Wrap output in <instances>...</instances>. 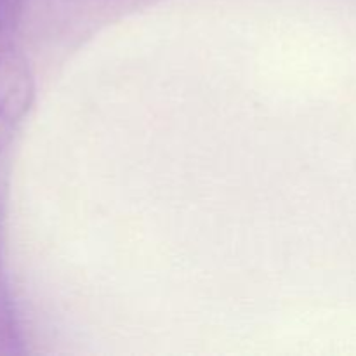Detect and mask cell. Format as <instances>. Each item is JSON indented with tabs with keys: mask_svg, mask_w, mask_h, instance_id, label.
<instances>
[{
	"mask_svg": "<svg viewBox=\"0 0 356 356\" xmlns=\"http://www.w3.org/2000/svg\"><path fill=\"white\" fill-rule=\"evenodd\" d=\"M21 351V337L16 315L9 294L0 284V355H14Z\"/></svg>",
	"mask_w": 356,
	"mask_h": 356,
	"instance_id": "2",
	"label": "cell"
},
{
	"mask_svg": "<svg viewBox=\"0 0 356 356\" xmlns=\"http://www.w3.org/2000/svg\"><path fill=\"white\" fill-rule=\"evenodd\" d=\"M23 0H0V33L10 30L17 23Z\"/></svg>",
	"mask_w": 356,
	"mask_h": 356,
	"instance_id": "3",
	"label": "cell"
},
{
	"mask_svg": "<svg viewBox=\"0 0 356 356\" xmlns=\"http://www.w3.org/2000/svg\"><path fill=\"white\" fill-rule=\"evenodd\" d=\"M33 96V75L24 54L13 44H0V153L13 141Z\"/></svg>",
	"mask_w": 356,
	"mask_h": 356,
	"instance_id": "1",
	"label": "cell"
}]
</instances>
